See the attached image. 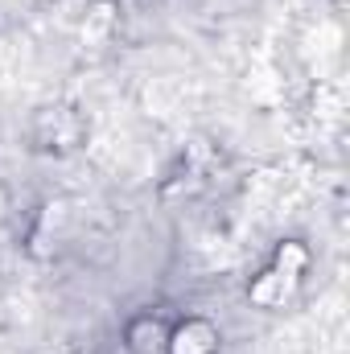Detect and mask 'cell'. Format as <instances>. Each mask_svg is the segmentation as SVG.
<instances>
[{
	"mask_svg": "<svg viewBox=\"0 0 350 354\" xmlns=\"http://www.w3.org/2000/svg\"><path fill=\"white\" fill-rule=\"evenodd\" d=\"M301 268H305V248H301V243H284V248L276 252V264L252 284V301L264 305V309L284 305V301L293 297L297 280H301Z\"/></svg>",
	"mask_w": 350,
	"mask_h": 354,
	"instance_id": "cell-1",
	"label": "cell"
},
{
	"mask_svg": "<svg viewBox=\"0 0 350 354\" xmlns=\"http://www.w3.org/2000/svg\"><path fill=\"white\" fill-rule=\"evenodd\" d=\"M165 351L169 354H214L219 351V330L210 322H202V317H190L185 326H177L169 334Z\"/></svg>",
	"mask_w": 350,
	"mask_h": 354,
	"instance_id": "cell-2",
	"label": "cell"
},
{
	"mask_svg": "<svg viewBox=\"0 0 350 354\" xmlns=\"http://www.w3.org/2000/svg\"><path fill=\"white\" fill-rule=\"evenodd\" d=\"M165 342H169V334H165V326L157 317H140V322L128 326V346L136 354H161Z\"/></svg>",
	"mask_w": 350,
	"mask_h": 354,
	"instance_id": "cell-3",
	"label": "cell"
},
{
	"mask_svg": "<svg viewBox=\"0 0 350 354\" xmlns=\"http://www.w3.org/2000/svg\"><path fill=\"white\" fill-rule=\"evenodd\" d=\"M4 214H8V194H4V185H0V223H4Z\"/></svg>",
	"mask_w": 350,
	"mask_h": 354,
	"instance_id": "cell-4",
	"label": "cell"
}]
</instances>
